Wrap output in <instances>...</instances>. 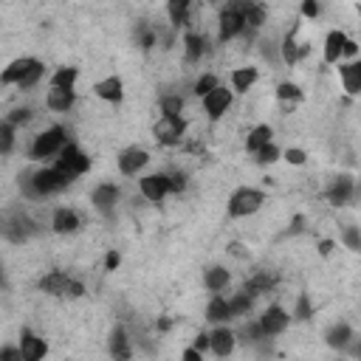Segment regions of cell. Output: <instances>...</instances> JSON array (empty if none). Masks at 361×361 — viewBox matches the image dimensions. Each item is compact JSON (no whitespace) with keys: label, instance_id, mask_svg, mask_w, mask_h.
Returning <instances> with one entry per match:
<instances>
[{"label":"cell","instance_id":"f907efd6","mask_svg":"<svg viewBox=\"0 0 361 361\" xmlns=\"http://www.w3.org/2000/svg\"><path fill=\"white\" fill-rule=\"evenodd\" d=\"M355 51H358V48H355V42H353V39H347V45H344V56H355Z\"/></svg>","mask_w":361,"mask_h":361},{"label":"cell","instance_id":"d6a6232c","mask_svg":"<svg viewBox=\"0 0 361 361\" xmlns=\"http://www.w3.org/2000/svg\"><path fill=\"white\" fill-rule=\"evenodd\" d=\"M302 54H305V48L296 42L293 31H290V34H285V39H282V62H285V65H296Z\"/></svg>","mask_w":361,"mask_h":361},{"label":"cell","instance_id":"bcb514c9","mask_svg":"<svg viewBox=\"0 0 361 361\" xmlns=\"http://www.w3.org/2000/svg\"><path fill=\"white\" fill-rule=\"evenodd\" d=\"M302 14H307V17H319V14H322V6L313 3V0H307V3H302Z\"/></svg>","mask_w":361,"mask_h":361},{"label":"cell","instance_id":"7dc6e473","mask_svg":"<svg viewBox=\"0 0 361 361\" xmlns=\"http://www.w3.org/2000/svg\"><path fill=\"white\" fill-rule=\"evenodd\" d=\"M180 361H203V353L195 350V347H186V350L180 353Z\"/></svg>","mask_w":361,"mask_h":361},{"label":"cell","instance_id":"ab89813d","mask_svg":"<svg viewBox=\"0 0 361 361\" xmlns=\"http://www.w3.org/2000/svg\"><path fill=\"white\" fill-rule=\"evenodd\" d=\"M341 240H344V245H347V248H353V251H361V228H355V226H347V228L341 231Z\"/></svg>","mask_w":361,"mask_h":361},{"label":"cell","instance_id":"b9f144b4","mask_svg":"<svg viewBox=\"0 0 361 361\" xmlns=\"http://www.w3.org/2000/svg\"><path fill=\"white\" fill-rule=\"evenodd\" d=\"M310 316H313V310H310V302H307V296L302 293V296H299V302H296V307H293V319L305 322V319H310Z\"/></svg>","mask_w":361,"mask_h":361},{"label":"cell","instance_id":"d6986e66","mask_svg":"<svg viewBox=\"0 0 361 361\" xmlns=\"http://www.w3.org/2000/svg\"><path fill=\"white\" fill-rule=\"evenodd\" d=\"M338 76H341V85L350 96H358L361 93V59H353V62H344L338 65Z\"/></svg>","mask_w":361,"mask_h":361},{"label":"cell","instance_id":"816d5d0a","mask_svg":"<svg viewBox=\"0 0 361 361\" xmlns=\"http://www.w3.org/2000/svg\"><path fill=\"white\" fill-rule=\"evenodd\" d=\"M330 251H333V243H330V240H322V245H319V254H324V257H327Z\"/></svg>","mask_w":361,"mask_h":361},{"label":"cell","instance_id":"836d02e7","mask_svg":"<svg viewBox=\"0 0 361 361\" xmlns=\"http://www.w3.org/2000/svg\"><path fill=\"white\" fill-rule=\"evenodd\" d=\"M265 23V6L262 3H248L245 6V25L248 28H259Z\"/></svg>","mask_w":361,"mask_h":361},{"label":"cell","instance_id":"30bf717a","mask_svg":"<svg viewBox=\"0 0 361 361\" xmlns=\"http://www.w3.org/2000/svg\"><path fill=\"white\" fill-rule=\"evenodd\" d=\"M288 324H290V313H288L282 305H271V307H265L262 316H259V327H262L265 338H274V336L285 333Z\"/></svg>","mask_w":361,"mask_h":361},{"label":"cell","instance_id":"8d00e7d4","mask_svg":"<svg viewBox=\"0 0 361 361\" xmlns=\"http://www.w3.org/2000/svg\"><path fill=\"white\" fill-rule=\"evenodd\" d=\"M11 147H14V124L3 121V124H0V152L8 155Z\"/></svg>","mask_w":361,"mask_h":361},{"label":"cell","instance_id":"52a82bcc","mask_svg":"<svg viewBox=\"0 0 361 361\" xmlns=\"http://www.w3.org/2000/svg\"><path fill=\"white\" fill-rule=\"evenodd\" d=\"M39 288H42L45 293H51V296H65V299H76V296L85 293V285H82L79 279H73L71 274H65V271H51V274H45V276L39 279Z\"/></svg>","mask_w":361,"mask_h":361},{"label":"cell","instance_id":"f5cc1de1","mask_svg":"<svg viewBox=\"0 0 361 361\" xmlns=\"http://www.w3.org/2000/svg\"><path fill=\"white\" fill-rule=\"evenodd\" d=\"M358 355H361V344H358Z\"/></svg>","mask_w":361,"mask_h":361},{"label":"cell","instance_id":"ee69618b","mask_svg":"<svg viewBox=\"0 0 361 361\" xmlns=\"http://www.w3.org/2000/svg\"><path fill=\"white\" fill-rule=\"evenodd\" d=\"M285 161H288V164H293V166H302V164L307 161V155H305V149H299V147H290V149L285 152Z\"/></svg>","mask_w":361,"mask_h":361},{"label":"cell","instance_id":"d590c367","mask_svg":"<svg viewBox=\"0 0 361 361\" xmlns=\"http://www.w3.org/2000/svg\"><path fill=\"white\" fill-rule=\"evenodd\" d=\"M276 99L279 102H302V87L296 82H282L276 87Z\"/></svg>","mask_w":361,"mask_h":361},{"label":"cell","instance_id":"681fc988","mask_svg":"<svg viewBox=\"0 0 361 361\" xmlns=\"http://www.w3.org/2000/svg\"><path fill=\"white\" fill-rule=\"evenodd\" d=\"M195 350H209V333H200L195 338Z\"/></svg>","mask_w":361,"mask_h":361},{"label":"cell","instance_id":"ba28073f","mask_svg":"<svg viewBox=\"0 0 361 361\" xmlns=\"http://www.w3.org/2000/svg\"><path fill=\"white\" fill-rule=\"evenodd\" d=\"M152 133H155V141H158V144L175 147V144H180V138H183V133H186V121H183V116H161V118L155 121Z\"/></svg>","mask_w":361,"mask_h":361},{"label":"cell","instance_id":"8fae6325","mask_svg":"<svg viewBox=\"0 0 361 361\" xmlns=\"http://www.w3.org/2000/svg\"><path fill=\"white\" fill-rule=\"evenodd\" d=\"M116 164H118V172H121V175L133 178V175H138V172L149 164V152H147L144 147H127V149L118 152Z\"/></svg>","mask_w":361,"mask_h":361},{"label":"cell","instance_id":"83f0119b","mask_svg":"<svg viewBox=\"0 0 361 361\" xmlns=\"http://www.w3.org/2000/svg\"><path fill=\"white\" fill-rule=\"evenodd\" d=\"M350 338H353V330H350L347 322H338V324H333V327L324 333V341H327L330 347H336V350H344V347L350 344Z\"/></svg>","mask_w":361,"mask_h":361},{"label":"cell","instance_id":"60d3db41","mask_svg":"<svg viewBox=\"0 0 361 361\" xmlns=\"http://www.w3.org/2000/svg\"><path fill=\"white\" fill-rule=\"evenodd\" d=\"M254 161H257V164H262V166H265V164H274V161H279V147H276V144H268V147H262V149L254 155Z\"/></svg>","mask_w":361,"mask_h":361},{"label":"cell","instance_id":"f546056e","mask_svg":"<svg viewBox=\"0 0 361 361\" xmlns=\"http://www.w3.org/2000/svg\"><path fill=\"white\" fill-rule=\"evenodd\" d=\"M76 79H79V68H56L54 73H51V87H62V90H73V85H76Z\"/></svg>","mask_w":361,"mask_h":361},{"label":"cell","instance_id":"9c48e42d","mask_svg":"<svg viewBox=\"0 0 361 361\" xmlns=\"http://www.w3.org/2000/svg\"><path fill=\"white\" fill-rule=\"evenodd\" d=\"M138 189H141V195H144L147 200L161 203L169 192H175V180H172V175H166V172H152V175H144V178L138 180Z\"/></svg>","mask_w":361,"mask_h":361},{"label":"cell","instance_id":"7402d4cb","mask_svg":"<svg viewBox=\"0 0 361 361\" xmlns=\"http://www.w3.org/2000/svg\"><path fill=\"white\" fill-rule=\"evenodd\" d=\"M206 51H209V42H206L203 34L189 31V34L183 37V56H186V62H200V59L206 56Z\"/></svg>","mask_w":361,"mask_h":361},{"label":"cell","instance_id":"f1b7e54d","mask_svg":"<svg viewBox=\"0 0 361 361\" xmlns=\"http://www.w3.org/2000/svg\"><path fill=\"white\" fill-rule=\"evenodd\" d=\"M228 271L223 268V265H212L209 271H206V276H203V282H206V288L212 290V293H220V290H226V285H228Z\"/></svg>","mask_w":361,"mask_h":361},{"label":"cell","instance_id":"484cf974","mask_svg":"<svg viewBox=\"0 0 361 361\" xmlns=\"http://www.w3.org/2000/svg\"><path fill=\"white\" fill-rule=\"evenodd\" d=\"M257 68H237V71H231V87H234V93H248L251 87H254V82H257Z\"/></svg>","mask_w":361,"mask_h":361},{"label":"cell","instance_id":"e0dca14e","mask_svg":"<svg viewBox=\"0 0 361 361\" xmlns=\"http://www.w3.org/2000/svg\"><path fill=\"white\" fill-rule=\"evenodd\" d=\"M93 93L102 99V102H110V104H118L124 99V82L118 76H107L102 82L93 85Z\"/></svg>","mask_w":361,"mask_h":361},{"label":"cell","instance_id":"8992f818","mask_svg":"<svg viewBox=\"0 0 361 361\" xmlns=\"http://www.w3.org/2000/svg\"><path fill=\"white\" fill-rule=\"evenodd\" d=\"M265 203V195L254 186H240L237 192H231L228 197V217H248L257 214Z\"/></svg>","mask_w":361,"mask_h":361},{"label":"cell","instance_id":"9a60e30c","mask_svg":"<svg viewBox=\"0 0 361 361\" xmlns=\"http://www.w3.org/2000/svg\"><path fill=\"white\" fill-rule=\"evenodd\" d=\"M20 353H23V358L25 361H42L45 358V353H48V344H45V338H39V336H34L31 330H23L20 333Z\"/></svg>","mask_w":361,"mask_h":361},{"label":"cell","instance_id":"1f68e13d","mask_svg":"<svg viewBox=\"0 0 361 361\" xmlns=\"http://www.w3.org/2000/svg\"><path fill=\"white\" fill-rule=\"evenodd\" d=\"M274 282H276V279H274L271 274L259 271V274H254V276L245 282V288H243V290H245L248 296H259L262 290H271V288H274Z\"/></svg>","mask_w":361,"mask_h":361},{"label":"cell","instance_id":"2e32d148","mask_svg":"<svg viewBox=\"0 0 361 361\" xmlns=\"http://www.w3.org/2000/svg\"><path fill=\"white\" fill-rule=\"evenodd\" d=\"M353 189H355V183H353V178L350 175H338V178H333L330 180V186H327V200L333 203V206H344L350 197H353Z\"/></svg>","mask_w":361,"mask_h":361},{"label":"cell","instance_id":"ac0fdd59","mask_svg":"<svg viewBox=\"0 0 361 361\" xmlns=\"http://www.w3.org/2000/svg\"><path fill=\"white\" fill-rule=\"evenodd\" d=\"M107 347H110V358H113V361H133V344H130L124 327H116V330L110 333Z\"/></svg>","mask_w":361,"mask_h":361},{"label":"cell","instance_id":"e575fe53","mask_svg":"<svg viewBox=\"0 0 361 361\" xmlns=\"http://www.w3.org/2000/svg\"><path fill=\"white\" fill-rule=\"evenodd\" d=\"M220 87V82H217V76L214 73H203V76H197V82H195V96H200V99H206L212 90H217Z\"/></svg>","mask_w":361,"mask_h":361},{"label":"cell","instance_id":"f35d334b","mask_svg":"<svg viewBox=\"0 0 361 361\" xmlns=\"http://www.w3.org/2000/svg\"><path fill=\"white\" fill-rule=\"evenodd\" d=\"M183 110V99L180 96H164L161 99V113L164 116H180Z\"/></svg>","mask_w":361,"mask_h":361},{"label":"cell","instance_id":"cb8c5ba5","mask_svg":"<svg viewBox=\"0 0 361 361\" xmlns=\"http://www.w3.org/2000/svg\"><path fill=\"white\" fill-rule=\"evenodd\" d=\"M73 102H76V93H73V90H62V87H51L48 96H45V104H48L51 110H56V113L71 110Z\"/></svg>","mask_w":361,"mask_h":361},{"label":"cell","instance_id":"c3c4849f","mask_svg":"<svg viewBox=\"0 0 361 361\" xmlns=\"http://www.w3.org/2000/svg\"><path fill=\"white\" fill-rule=\"evenodd\" d=\"M118 259H121V257H118L116 251H110V254H107V259H104V268H107V271H113V268H118Z\"/></svg>","mask_w":361,"mask_h":361},{"label":"cell","instance_id":"4fadbf2b","mask_svg":"<svg viewBox=\"0 0 361 361\" xmlns=\"http://www.w3.org/2000/svg\"><path fill=\"white\" fill-rule=\"evenodd\" d=\"M231 99H234V90H226L223 85L217 87V90H212L206 99H203V107H206V116L212 118V121H217V118H223L226 116V110L231 107Z\"/></svg>","mask_w":361,"mask_h":361},{"label":"cell","instance_id":"74e56055","mask_svg":"<svg viewBox=\"0 0 361 361\" xmlns=\"http://www.w3.org/2000/svg\"><path fill=\"white\" fill-rule=\"evenodd\" d=\"M251 302H254V296H248L245 290H240L234 299H228V305H231V316H243V313L251 307Z\"/></svg>","mask_w":361,"mask_h":361},{"label":"cell","instance_id":"277c9868","mask_svg":"<svg viewBox=\"0 0 361 361\" xmlns=\"http://www.w3.org/2000/svg\"><path fill=\"white\" fill-rule=\"evenodd\" d=\"M65 144H68L65 127L54 124V127L42 130V133L34 138V144H31V152H28V155H31L34 161H45V158H54V155H59V152L65 149Z\"/></svg>","mask_w":361,"mask_h":361},{"label":"cell","instance_id":"6da1fadb","mask_svg":"<svg viewBox=\"0 0 361 361\" xmlns=\"http://www.w3.org/2000/svg\"><path fill=\"white\" fill-rule=\"evenodd\" d=\"M42 76H45V65H42L39 59H34V56H20V59H14V62L3 71L0 82H3V85H17L20 90H28V87H34Z\"/></svg>","mask_w":361,"mask_h":361},{"label":"cell","instance_id":"44dd1931","mask_svg":"<svg viewBox=\"0 0 361 361\" xmlns=\"http://www.w3.org/2000/svg\"><path fill=\"white\" fill-rule=\"evenodd\" d=\"M51 226H54L56 234H73V231H79L82 220L73 209H56L54 217H51Z\"/></svg>","mask_w":361,"mask_h":361},{"label":"cell","instance_id":"d4e9b609","mask_svg":"<svg viewBox=\"0 0 361 361\" xmlns=\"http://www.w3.org/2000/svg\"><path fill=\"white\" fill-rule=\"evenodd\" d=\"M271 135H274V130H271L268 124H257V127L248 133V138H245V149H248L251 155H257L262 147L274 144V141H271Z\"/></svg>","mask_w":361,"mask_h":361},{"label":"cell","instance_id":"603a6c76","mask_svg":"<svg viewBox=\"0 0 361 361\" xmlns=\"http://www.w3.org/2000/svg\"><path fill=\"white\" fill-rule=\"evenodd\" d=\"M206 319H209L212 324H223V322L234 319V316H231V305H228V299L220 296V293H214V296L209 299V305H206Z\"/></svg>","mask_w":361,"mask_h":361},{"label":"cell","instance_id":"4316f807","mask_svg":"<svg viewBox=\"0 0 361 361\" xmlns=\"http://www.w3.org/2000/svg\"><path fill=\"white\" fill-rule=\"evenodd\" d=\"M31 231H34V228H31V220H28L25 214H14V217L6 223V237L14 240V243H23Z\"/></svg>","mask_w":361,"mask_h":361},{"label":"cell","instance_id":"4dcf8cb0","mask_svg":"<svg viewBox=\"0 0 361 361\" xmlns=\"http://www.w3.org/2000/svg\"><path fill=\"white\" fill-rule=\"evenodd\" d=\"M166 14H169L172 28L189 25V3H186V0H172V3L166 6Z\"/></svg>","mask_w":361,"mask_h":361},{"label":"cell","instance_id":"7c38bea8","mask_svg":"<svg viewBox=\"0 0 361 361\" xmlns=\"http://www.w3.org/2000/svg\"><path fill=\"white\" fill-rule=\"evenodd\" d=\"M90 203L93 209L102 214V217H110L116 212V203H118V186L113 183H99L93 192H90Z\"/></svg>","mask_w":361,"mask_h":361},{"label":"cell","instance_id":"ffe728a7","mask_svg":"<svg viewBox=\"0 0 361 361\" xmlns=\"http://www.w3.org/2000/svg\"><path fill=\"white\" fill-rule=\"evenodd\" d=\"M344 45H347V34L333 28L327 37H324V62L327 65H336L341 56H344Z\"/></svg>","mask_w":361,"mask_h":361},{"label":"cell","instance_id":"7a4b0ae2","mask_svg":"<svg viewBox=\"0 0 361 361\" xmlns=\"http://www.w3.org/2000/svg\"><path fill=\"white\" fill-rule=\"evenodd\" d=\"M71 180L56 169V166H45V169H37L31 175L23 178V189L28 197H48V195H56L68 186Z\"/></svg>","mask_w":361,"mask_h":361},{"label":"cell","instance_id":"3957f363","mask_svg":"<svg viewBox=\"0 0 361 361\" xmlns=\"http://www.w3.org/2000/svg\"><path fill=\"white\" fill-rule=\"evenodd\" d=\"M245 6H248V0H243V3H228L223 11H220V17H217V39L220 42H228V39H234V37H240L248 25H245Z\"/></svg>","mask_w":361,"mask_h":361},{"label":"cell","instance_id":"7bdbcfd3","mask_svg":"<svg viewBox=\"0 0 361 361\" xmlns=\"http://www.w3.org/2000/svg\"><path fill=\"white\" fill-rule=\"evenodd\" d=\"M28 118H31V110H28V107H17V110H11V113L6 116V121L14 124V127H17V124H25Z\"/></svg>","mask_w":361,"mask_h":361},{"label":"cell","instance_id":"5b68a950","mask_svg":"<svg viewBox=\"0 0 361 361\" xmlns=\"http://www.w3.org/2000/svg\"><path fill=\"white\" fill-rule=\"evenodd\" d=\"M54 166L68 178V180H76V178H82L87 169H90V158L76 147V144H65V149L56 155V161H54Z\"/></svg>","mask_w":361,"mask_h":361},{"label":"cell","instance_id":"f6af8a7d","mask_svg":"<svg viewBox=\"0 0 361 361\" xmlns=\"http://www.w3.org/2000/svg\"><path fill=\"white\" fill-rule=\"evenodd\" d=\"M0 361H25V358H23L20 347H14V344H6V347L0 350Z\"/></svg>","mask_w":361,"mask_h":361},{"label":"cell","instance_id":"5bb4252c","mask_svg":"<svg viewBox=\"0 0 361 361\" xmlns=\"http://www.w3.org/2000/svg\"><path fill=\"white\" fill-rule=\"evenodd\" d=\"M234 344H237V336H234V330H228V327H214V330L209 333V350H212L217 358L231 355V353H234Z\"/></svg>","mask_w":361,"mask_h":361}]
</instances>
